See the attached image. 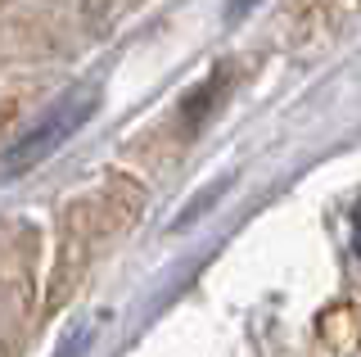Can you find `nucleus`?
I'll return each instance as SVG.
<instances>
[{
	"label": "nucleus",
	"instance_id": "f257e3e1",
	"mask_svg": "<svg viewBox=\"0 0 361 357\" xmlns=\"http://www.w3.org/2000/svg\"><path fill=\"white\" fill-rule=\"evenodd\" d=\"M99 104V86L86 82V86H73V91H63L54 99L50 109H45V118H37L23 136L9 145L5 154H0V181H14V176H27L37 163H45L59 145L73 136L82 122L95 114Z\"/></svg>",
	"mask_w": 361,
	"mask_h": 357
},
{
	"label": "nucleus",
	"instance_id": "f03ea898",
	"mask_svg": "<svg viewBox=\"0 0 361 357\" xmlns=\"http://www.w3.org/2000/svg\"><path fill=\"white\" fill-rule=\"evenodd\" d=\"M221 91H226V68H212V73H208V77H203V82L195 86V91L185 95V104H180V118H185V127H190V131L208 122V114L217 109Z\"/></svg>",
	"mask_w": 361,
	"mask_h": 357
},
{
	"label": "nucleus",
	"instance_id": "7ed1b4c3",
	"mask_svg": "<svg viewBox=\"0 0 361 357\" xmlns=\"http://www.w3.org/2000/svg\"><path fill=\"white\" fill-rule=\"evenodd\" d=\"M226 186H231V176H221V181H217V186H208V190H203L199 199H190V204H185V213H180V217H176V226H185V222H195V217H203V208H208V204H212V199H217V195L226 190Z\"/></svg>",
	"mask_w": 361,
	"mask_h": 357
},
{
	"label": "nucleus",
	"instance_id": "20e7f679",
	"mask_svg": "<svg viewBox=\"0 0 361 357\" xmlns=\"http://www.w3.org/2000/svg\"><path fill=\"white\" fill-rule=\"evenodd\" d=\"M90 339H95V326L73 330V334H68V339L59 344V353H54V357H77V353H86V349H90Z\"/></svg>",
	"mask_w": 361,
	"mask_h": 357
},
{
	"label": "nucleus",
	"instance_id": "39448f33",
	"mask_svg": "<svg viewBox=\"0 0 361 357\" xmlns=\"http://www.w3.org/2000/svg\"><path fill=\"white\" fill-rule=\"evenodd\" d=\"M253 5H262V0H231V9H226V18H231V23H240V18H244V14H248Z\"/></svg>",
	"mask_w": 361,
	"mask_h": 357
}]
</instances>
